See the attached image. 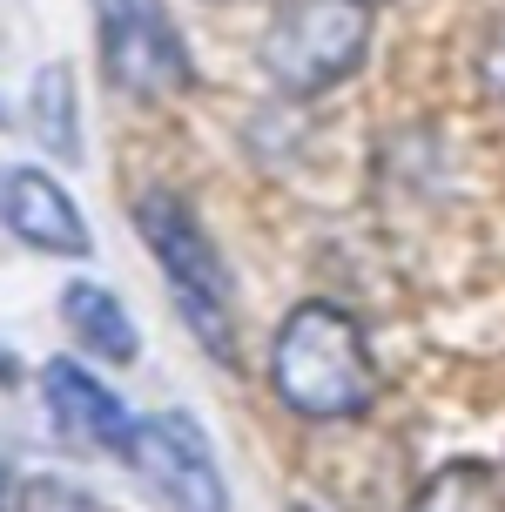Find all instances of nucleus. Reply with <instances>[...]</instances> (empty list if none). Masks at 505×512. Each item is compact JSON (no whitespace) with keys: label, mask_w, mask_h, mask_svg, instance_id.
<instances>
[{"label":"nucleus","mask_w":505,"mask_h":512,"mask_svg":"<svg viewBox=\"0 0 505 512\" xmlns=\"http://www.w3.org/2000/svg\"><path fill=\"white\" fill-rule=\"evenodd\" d=\"M270 391L303 425H357L378 405V358L364 324L330 297L290 304L270 337Z\"/></svg>","instance_id":"1"},{"label":"nucleus","mask_w":505,"mask_h":512,"mask_svg":"<svg viewBox=\"0 0 505 512\" xmlns=\"http://www.w3.org/2000/svg\"><path fill=\"white\" fill-rule=\"evenodd\" d=\"M128 216H135V230L149 243L155 270H162L169 297H176V317L189 324V337L216 364H243L236 358V283H229V263L216 250V236L202 230V216L182 196H169V189L135 196Z\"/></svg>","instance_id":"2"},{"label":"nucleus","mask_w":505,"mask_h":512,"mask_svg":"<svg viewBox=\"0 0 505 512\" xmlns=\"http://www.w3.org/2000/svg\"><path fill=\"white\" fill-rule=\"evenodd\" d=\"M371 54V0H283L263 27V75L283 95H330Z\"/></svg>","instance_id":"3"},{"label":"nucleus","mask_w":505,"mask_h":512,"mask_svg":"<svg viewBox=\"0 0 505 512\" xmlns=\"http://www.w3.org/2000/svg\"><path fill=\"white\" fill-rule=\"evenodd\" d=\"M95 48L108 88H122L128 102H162L196 81L182 27L162 0H95Z\"/></svg>","instance_id":"4"},{"label":"nucleus","mask_w":505,"mask_h":512,"mask_svg":"<svg viewBox=\"0 0 505 512\" xmlns=\"http://www.w3.org/2000/svg\"><path fill=\"white\" fill-rule=\"evenodd\" d=\"M128 465L142 472V486L169 512H229L223 465H216V445H209L196 411H149V418H135Z\"/></svg>","instance_id":"5"},{"label":"nucleus","mask_w":505,"mask_h":512,"mask_svg":"<svg viewBox=\"0 0 505 512\" xmlns=\"http://www.w3.org/2000/svg\"><path fill=\"white\" fill-rule=\"evenodd\" d=\"M41 391H48L54 438H68V445H81V452H108V459L128 465V452H135V411H128L88 364L48 358L41 364Z\"/></svg>","instance_id":"6"},{"label":"nucleus","mask_w":505,"mask_h":512,"mask_svg":"<svg viewBox=\"0 0 505 512\" xmlns=\"http://www.w3.org/2000/svg\"><path fill=\"white\" fill-rule=\"evenodd\" d=\"M0 230L21 236L27 250L41 256H95V236H88V216L81 203L48 176V169H27V162H7L0 169Z\"/></svg>","instance_id":"7"},{"label":"nucleus","mask_w":505,"mask_h":512,"mask_svg":"<svg viewBox=\"0 0 505 512\" xmlns=\"http://www.w3.org/2000/svg\"><path fill=\"white\" fill-rule=\"evenodd\" d=\"M54 310H61L68 337H75L88 358H108V364H135V358H142V331H135L128 304L115 297V290H108V283H95V277L61 283Z\"/></svg>","instance_id":"8"},{"label":"nucleus","mask_w":505,"mask_h":512,"mask_svg":"<svg viewBox=\"0 0 505 512\" xmlns=\"http://www.w3.org/2000/svg\"><path fill=\"white\" fill-rule=\"evenodd\" d=\"M27 128L54 162H81V95L68 61H41L34 88H27Z\"/></svg>","instance_id":"9"},{"label":"nucleus","mask_w":505,"mask_h":512,"mask_svg":"<svg viewBox=\"0 0 505 512\" xmlns=\"http://www.w3.org/2000/svg\"><path fill=\"white\" fill-rule=\"evenodd\" d=\"M411 512H505V472L492 459H452L418 486Z\"/></svg>","instance_id":"10"},{"label":"nucleus","mask_w":505,"mask_h":512,"mask_svg":"<svg viewBox=\"0 0 505 512\" xmlns=\"http://www.w3.org/2000/svg\"><path fill=\"white\" fill-rule=\"evenodd\" d=\"M14 512H101V506H95V492L81 479H68V472H34V479L14 486Z\"/></svg>","instance_id":"11"},{"label":"nucleus","mask_w":505,"mask_h":512,"mask_svg":"<svg viewBox=\"0 0 505 512\" xmlns=\"http://www.w3.org/2000/svg\"><path fill=\"white\" fill-rule=\"evenodd\" d=\"M479 88L492 95V102H505V7L485 21V34H479Z\"/></svg>","instance_id":"12"},{"label":"nucleus","mask_w":505,"mask_h":512,"mask_svg":"<svg viewBox=\"0 0 505 512\" xmlns=\"http://www.w3.org/2000/svg\"><path fill=\"white\" fill-rule=\"evenodd\" d=\"M21 384H27L21 351H14V344H0V391H21Z\"/></svg>","instance_id":"13"},{"label":"nucleus","mask_w":505,"mask_h":512,"mask_svg":"<svg viewBox=\"0 0 505 512\" xmlns=\"http://www.w3.org/2000/svg\"><path fill=\"white\" fill-rule=\"evenodd\" d=\"M7 506H14V465L0 459V512H7Z\"/></svg>","instance_id":"14"},{"label":"nucleus","mask_w":505,"mask_h":512,"mask_svg":"<svg viewBox=\"0 0 505 512\" xmlns=\"http://www.w3.org/2000/svg\"><path fill=\"white\" fill-rule=\"evenodd\" d=\"M0 128H7V102H0Z\"/></svg>","instance_id":"15"},{"label":"nucleus","mask_w":505,"mask_h":512,"mask_svg":"<svg viewBox=\"0 0 505 512\" xmlns=\"http://www.w3.org/2000/svg\"><path fill=\"white\" fill-rule=\"evenodd\" d=\"M297 512H310V506H297Z\"/></svg>","instance_id":"16"},{"label":"nucleus","mask_w":505,"mask_h":512,"mask_svg":"<svg viewBox=\"0 0 505 512\" xmlns=\"http://www.w3.org/2000/svg\"><path fill=\"white\" fill-rule=\"evenodd\" d=\"M371 7H378V0H371Z\"/></svg>","instance_id":"17"}]
</instances>
